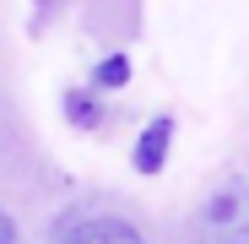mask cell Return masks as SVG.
I'll use <instances>...</instances> for the list:
<instances>
[{
  "instance_id": "obj_1",
  "label": "cell",
  "mask_w": 249,
  "mask_h": 244,
  "mask_svg": "<svg viewBox=\"0 0 249 244\" xmlns=\"http://www.w3.org/2000/svg\"><path fill=\"white\" fill-rule=\"evenodd\" d=\"M195 233L206 244H249V185L228 179L222 190H212L195 212Z\"/></svg>"
},
{
  "instance_id": "obj_2",
  "label": "cell",
  "mask_w": 249,
  "mask_h": 244,
  "mask_svg": "<svg viewBox=\"0 0 249 244\" xmlns=\"http://www.w3.org/2000/svg\"><path fill=\"white\" fill-rule=\"evenodd\" d=\"M60 244H146V239L119 217H81L60 233Z\"/></svg>"
},
{
  "instance_id": "obj_3",
  "label": "cell",
  "mask_w": 249,
  "mask_h": 244,
  "mask_svg": "<svg viewBox=\"0 0 249 244\" xmlns=\"http://www.w3.org/2000/svg\"><path fill=\"white\" fill-rule=\"evenodd\" d=\"M162 141H168V119L146 131V141H141V157H136V169H141V174H152L157 163H162Z\"/></svg>"
},
{
  "instance_id": "obj_4",
  "label": "cell",
  "mask_w": 249,
  "mask_h": 244,
  "mask_svg": "<svg viewBox=\"0 0 249 244\" xmlns=\"http://www.w3.org/2000/svg\"><path fill=\"white\" fill-rule=\"evenodd\" d=\"M0 244H17V223H11L6 212H0Z\"/></svg>"
}]
</instances>
